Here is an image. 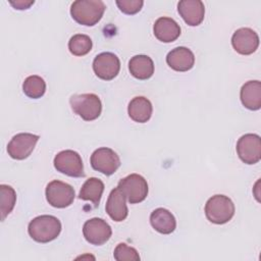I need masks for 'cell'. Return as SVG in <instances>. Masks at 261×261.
Segmentation results:
<instances>
[{"label":"cell","instance_id":"cell-1","mask_svg":"<svg viewBox=\"0 0 261 261\" xmlns=\"http://www.w3.org/2000/svg\"><path fill=\"white\" fill-rule=\"evenodd\" d=\"M105 9L101 0H76L70 6V14L77 23L93 27L100 21Z\"/></svg>","mask_w":261,"mask_h":261},{"label":"cell","instance_id":"cell-2","mask_svg":"<svg viewBox=\"0 0 261 261\" xmlns=\"http://www.w3.org/2000/svg\"><path fill=\"white\" fill-rule=\"evenodd\" d=\"M28 231L34 241L49 243L59 236L61 222L53 215H40L30 221Z\"/></svg>","mask_w":261,"mask_h":261},{"label":"cell","instance_id":"cell-3","mask_svg":"<svg viewBox=\"0 0 261 261\" xmlns=\"http://www.w3.org/2000/svg\"><path fill=\"white\" fill-rule=\"evenodd\" d=\"M207 219L214 224L228 222L234 214V204L224 195H214L208 199L205 205Z\"/></svg>","mask_w":261,"mask_h":261},{"label":"cell","instance_id":"cell-4","mask_svg":"<svg viewBox=\"0 0 261 261\" xmlns=\"http://www.w3.org/2000/svg\"><path fill=\"white\" fill-rule=\"evenodd\" d=\"M71 109L86 121L98 118L102 111V103L96 94H77L69 99Z\"/></svg>","mask_w":261,"mask_h":261},{"label":"cell","instance_id":"cell-5","mask_svg":"<svg viewBox=\"0 0 261 261\" xmlns=\"http://www.w3.org/2000/svg\"><path fill=\"white\" fill-rule=\"evenodd\" d=\"M130 204L144 201L148 195L147 180L138 173H132L121 178L117 186Z\"/></svg>","mask_w":261,"mask_h":261},{"label":"cell","instance_id":"cell-6","mask_svg":"<svg viewBox=\"0 0 261 261\" xmlns=\"http://www.w3.org/2000/svg\"><path fill=\"white\" fill-rule=\"evenodd\" d=\"M53 163L56 170L65 175L71 177L85 176L83 160L80 154L73 150H63L59 152L55 156Z\"/></svg>","mask_w":261,"mask_h":261},{"label":"cell","instance_id":"cell-7","mask_svg":"<svg viewBox=\"0 0 261 261\" xmlns=\"http://www.w3.org/2000/svg\"><path fill=\"white\" fill-rule=\"evenodd\" d=\"M47 202L55 208H65L72 204L74 200L73 188L61 180H52L46 187Z\"/></svg>","mask_w":261,"mask_h":261},{"label":"cell","instance_id":"cell-8","mask_svg":"<svg viewBox=\"0 0 261 261\" xmlns=\"http://www.w3.org/2000/svg\"><path fill=\"white\" fill-rule=\"evenodd\" d=\"M240 159L246 164L258 163L261 159V139L256 134H246L237 143Z\"/></svg>","mask_w":261,"mask_h":261},{"label":"cell","instance_id":"cell-9","mask_svg":"<svg viewBox=\"0 0 261 261\" xmlns=\"http://www.w3.org/2000/svg\"><path fill=\"white\" fill-rule=\"evenodd\" d=\"M90 161L95 170L105 175L113 174L120 166V159L118 155L112 149L107 147L95 150L91 155Z\"/></svg>","mask_w":261,"mask_h":261},{"label":"cell","instance_id":"cell-10","mask_svg":"<svg viewBox=\"0 0 261 261\" xmlns=\"http://www.w3.org/2000/svg\"><path fill=\"white\" fill-rule=\"evenodd\" d=\"M40 137L30 133H20L15 135L7 145L8 155L16 160L28 158L34 151Z\"/></svg>","mask_w":261,"mask_h":261},{"label":"cell","instance_id":"cell-11","mask_svg":"<svg viewBox=\"0 0 261 261\" xmlns=\"http://www.w3.org/2000/svg\"><path fill=\"white\" fill-rule=\"evenodd\" d=\"M83 233L88 243L101 246L110 239L112 229L104 219L94 217L84 223Z\"/></svg>","mask_w":261,"mask_h":261},{"label":"cell","instance_id":"cell-12","mask_svg":"<svg viewBox=\"0 0 261 261\" xmlns=\"http://www.w3.org/2000/svg\"><path fill=\"white\" fill-rule=\"evenodd\" d=\"M119 58L111 52L98 54L93 61V70L95 74L104 81L113 80L119 72Z\"/></svg>","mask_w":261,"mask_h":261},{"label":"cell","instance_id":"cell-13","mask_svg":"<svg viewBox=\"0 0 261 261\" xmlns=\"http://www.w3.org/2000/svg\"><path fill=\"white\" fill-rule=\"evenodd\" d=\"M233 49L242 55L254 53L259 46V37L255 31L250 28H241L237 30L231 37Z\"/></svg>","mask_w":261,"mask_h":261},{"label":"cell","instance_id":"cell-14","mask_svg":"<svg viewBox=\"0 0 261 261\" xmlns=\"http://www.w3.org/2000/svg\"><path fill=\"white\" fill-rule=\"evenodd\" d=\"M177 10L185 22L191 27L199 25L204 19L205 6L200 0H181L177 4Z\"/></svg>","mask_w":261,"mask_h":261},{"label":"cell","instance_id":"cell-15","mask_svg":"<svg viewBox=\"0 0 261 261\" xmlns=\"http://www.w3.org/2000/svg\"><path fill=\"white\" fill-rule=\"evenodd\" d=\"M125 199V196L118 187L114 188L110 192L106 202L105 210L112 220L120 222L127 217L128 209L126 206Z\"/></svg>","mask_w":261,"mask_h":261},{"label":"cell","instance_id":"cell-16","mask_svg":"<svg viewBox=\"0 0 261 261\" xmlns=\"http://www.w3.org/2000/svg\"><path fill=\"white\" fill-rule=\"evenodd\" d=\"M166 62L173 70L188 71L195 64V56L189 48L176 47L167 54Z\"/></svg>","mask_w":261,"mask_h":261},{"label":"cell","instance_id":"cell-17","mask_svg":"<svg viewBox=\"0 0 261 261\" xmlns=\"http://www.w3.org/2000/svg\"><path fill=\"white\" fill-rule=\"evenodd\" d=\"M153 32L159 41L163 43H170L179 37L180 27L174 19L163 16L159 17L155 21Z\"/></svg>","mask_w":261,"mask_h":261},{"label":"cell","instance_id":"cell-18","mask_svg":"<svg viewBox=\"0 0 261 261\" xmlns=\"http://www.w3.org/2000/svg\"><path fill=\"white\" fill-rule=\"evenodd\" d=\"M150 223L152 227L163 234H169L176 227V220L173 214L165 208H157L150 215Z\"/></svg>","mask_w":261,"mask_h":261},{"label":"cell","instance_id":"cell-19","mask_svg":"<svg viewBox=\"0 0 261 261\" xmlns=\"http://www.w3.org/2000/svg\"><path fill=\"white\" fill-rule=\"evenodd\" d=\"M127 112L134 121L144 123L151 118L153 107L149 99L143 96H138L133 98L128 103Z\"/></svg>","mask_w":261,"mask_h":261},{"label":"cell","instance_id":"cell-20","mask_svg":"<svg viewBox=\"0 0 261 261\" xmlns=\"http://www.w3.org/2000/svg\"><path fill=\"white\" fill-rule=\"evenodd\" d=\"M242 104L250 110H258L261 107V83L249 81L241 89Z\"/></svg>","mask_w":261,"mask_h":261},{"label":"cell","instance_id":"cell-21","mask_svg":"<svg viewBox=\"0 0 261 261\" xmlns=\"http://www.w3.org/2000/svg\"><path fill=\"white\" fill-rule=\"evenodd\" d=\"M130 74L138 80H148L154 73V62L147 55H136L128 62Z\"/></svg>","mask_w":261,"mask_h":261},{"label":"cell","instance_id":"cell-22","mask_svg":"<svg viewBox=\"0 0 261 261\" xmlns=\"http://www.w3.org/2000/svg\"><path fill=\"white\" fill-rule=\"evenodd\" d=\"M103 192V181L97 177H90L82 186L79 198L84 201H91L95 207H98Z\"/></svg>","mask_w":261,"mask_h":261},{"label":"cell","instance_id":"cell-23","mask_svg":"<svg viewBox=\"0 0 261 261\" xmlns=\"http://www.w3.org/2000/svg\"><path fill=\"white\" fill-rule=\"evenodd\" d=\"M22 91L29 98H41L46 92V83L39 75H30L22 84Z\"/></svg>","mask_w":261,"mask_h":261},{"label":"cell","instance_id":"cell-24","mask_svg":"<svg viewBox=\"0 0 261 261\" xmlns=\"http://www.w3.org/2000/svg\"><path fill=\"white\" fill-rule=\"evenodd\" d=\"M0 211L1 220H5L6 216L12 211L16 202V193L10 186L1 185L0 186Z\"/></svg>","mask_w":261,"mask_h":261},{"label":"cell","instance_id":"cell-25","mask_svg":"<svg viewBox=\"0 0 261 261\" xmlns=\"http://www.w3.org/2000/svg\"><path fill=\"white\" fill-rule=\"evenodd\" d=\"M93 43L89 36L84 34L73 35L68 42V49L74 56H84L92 49Z\"/></svg>","mask_w":261,"mask_h":261},{"label":"cell","instance_id":"cell-26","mask_svg":"<svg viewBox=\"0 0 261 261\" xmlns=\"http://www.w3.org/2000/svg\"><path fill=\"white\" fill-rule=\"evenodd\" d=\"M114 259L117 261H139L140 260V255L138 251L133 248L127 246L124 243L118 244L113 252Z\"/></svg>","mask_w":261,"mask_h":261},{"label":"cell","instance_id":"cell-27","mask_svg":"<svg viewBox=\"0 0 261 261\" xmlns=\"http://www.w3.org/2000/svg\"><path fill=\"white\" fill-rule=\"evenodd\" d=\"M144 1L142 0H117L116 5L119 10L125 14H136L143 7Z\"/></svg>","mask_w":261,"mask_h":261},{"label":"cell","instance_id":"cell-28","mask_svg":"<svg viewBox=\"0 0 261 261\" xmlns=\"http://www.w3.org/2000/svg\"><path fill=\"white\" fill-rule=\"evenodd\" d=\"M10 5H12L15 9L18 10H23V9H28L31 7V5H33L35 3L34 0H16V1H9Z\"/></svg>","mask_w":261,"mask_h":261}]
</instances>
